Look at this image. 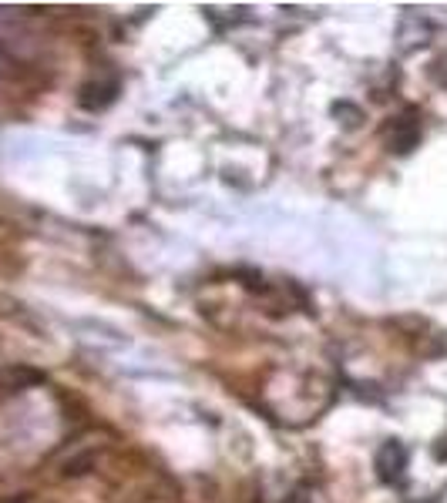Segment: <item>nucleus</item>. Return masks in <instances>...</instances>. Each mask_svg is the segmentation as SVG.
<instances>
[{"instance_id": "f257e3e1", "label": "nucleus", "mask_w": 447, "mask_h": 503, "mask_svg": "<svg viewBox=\"0 0 447 503\" xmlns=\"http://www.w3.org/2000/svg\"><path fill=\"white\" fill-rule=\"evenodd\" d=\"M407 466H410V453L400 440H387L374 456V470L387 487H400L407 480Z\"/></svg>"}, {"instance_id": "f03ea898", "label": "nucleus", "mask_w": 447, "mask_h": 503, "mask_svg": "<svg viewBox=\"0 0 447 503\" xmlns=\"http://www.w3.org/2000/svg\"><path fill=\"white\" fill-rule=\"evenodd\" d=\"M387 144H390V152L397 154L414 152L417 144H420V121H417V114L397 118V121L390 124V131H387Z\"/></svg>"}, {"instance_id": "7ed1b4c3", "label": "nucleus", "mask_w": 447, "mask_h": 503, "mask_svg": "<svg viewBox=\"0 0 447 503\" xmlns=\"http://www.w3.org/2000/svg\"><path fill=\"white\" fill-rule=\"evenodd\" d=\"M118 98V81H98L81 88V104L88 111H104Z\"/></svg>"}, {"instance_id": "20e7f679", "label": "nucleus", "mask_w": 447, "mask_h": 503, "mask_svg": "<svg viewBox=\"0 0 447 503\" xmlns=\"http://www.w3.org/2000/svg\"><path fill=\"white\" fill-rule=\"evenodd\" d=\"M420 503H434V500H420Z\"/></svg>"}]
</instances>
